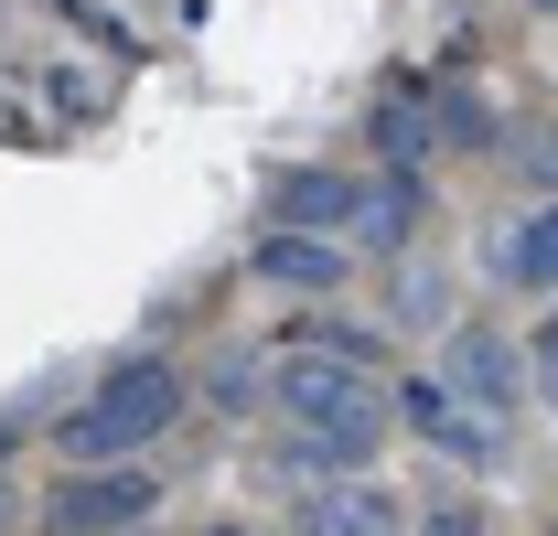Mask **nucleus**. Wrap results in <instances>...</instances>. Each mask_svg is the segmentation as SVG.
Masks as SVG:
<instances>
[{
    "instance_id": "nucleus-3",
    "label": "nucleus",
    "mask_w": 558,
    "mask_h": 536,
    "mask_svg": "<svg viewBox=\"0 0 558 536\" xmlns=\"http://www.w3.org/2000/svg\"><path fill=\"white\" fill-rule=\"evenodd\" d=\"M258 279L269 290H301V301H323V290H344V236H323V226H279V236H258Z\"/></svg>"
},
{
    "instance_id": "nucleus-8",
    "label": "nucleus",
    "mask_w": 558,
    "mask_h": 536,
    "mask_svg": "<svg viewBox=\"0 0 558 536\" xmlns=\"http://www.w3.org/2000/svg\"><path fill=\"white\" fill-rule=\"evenodd\" d=\"M398 407H409V429H429V440H451V451H473V462L494 451V429H484V418H462V407H451V387H409Z\"/></svg>"
},
{
    "instance_id": "nucleus-7",
    "label": "nucleus",
    "mask_w": 558,
    "mask_h": 536,
    "mask_svg": "<svg viewBox=\"0 0 558 536\" xmlns=\"http://www.w3.org/2000/svg\"><path fill=\"white\" fill-rule=\"evenodd\" d=\"M505 279H515V290H558V204H537V215L505 236Z\"/></svg>"
},
{
    "instance_id": "nucleus-4",
    "label": "nucleus",
    "mask_w": 558,
    "mask_h": 536,
    "mask_svg": "<svg viewBox=\"0 0 558 536\" xmlns=\"http://www.w3.org/2000/svg\"><path fill=\"white\" fill-rule=\"evenodd\" d=\"M451 376H462V398L484 407V418H505V407H515V387H526V354H515L505 333H484V322H473V333H451Z\"/></svg>"
},
{
    "instance_id": "nucleus-10",
    "label": "nucleus",
    "mask_w": 558,
    "mask_h": 536,
    "mask_svg": "<svg viewBox=\"0 0 558 536\" xmlns=\"http://www.w3.org/2000/svg\"><path fill=\"white\" fill-rule=\"evenodd\" d=\"M0 515H11V494H0Z\"/></svg>"
},
{
    "instance_id": "nucleus-9",
    "label": "nucleus",
    "mask_w": 558,
    "mask_h": 536,
    "mask_svg": "<svg viewBox=\"0 0 558 536\" xmlns=\"http://www.w3.org/2000/svg\"><path fill=\"white\" fill-rule=\"evenodd\" d=\"M526 365H548V376H558V312L537 322V343H526Z\"/></svg>"
},
{
    "instance_id": "nucleus-6",
    "label": "nucleus",
    "mask_w": 558,
    "mask_h": 536,
    "mask_svg": "<svg viewBox=\"0 0 558 536\" xmlns=\"http://www.w3.org/2000/svg\"><path fill=\"white\" fill-rule=\"evenodd\" d=\"M44 515H54V526H130V515H150V472H86Z\"/></svg>"
},
{
    "instance_id": "nucleus-1",
    "label": "nucleus",
    "mask_w": 558,
    "mask_h": 536,
    "mask_svg": "<svg viewBox=\"0 0 558 536\" xmlns=\"http://www.w3.org/2000/svg\"><path fill=\"white\" fill-rule=\"evenodd\" d=\"M172 418H183V365L140 354V365H119V376L65 418V451H75V462H119V451H150Z\"/></svg>"
},
{
    "instance_id": "nucleus-2",
    "label": "nucleus",
    "mask_w": 558,
    "mask_h": 536,
    "mask_svg": "<svg viewBox=\"0 0 558 536\" xmlns=\"http://www.w3.org/2000/svg\"><path fill=\"white\" fill-rule=\"evenodd\" d=\"M279 407H290V418H312L323 440H344V462H365V451H376V429H387L376 387H365V376H344L333 354H301V365H279Z\"/></svg>"
},
{
    "instance_id": "nucleus-11",
    "label": "nucleus",
    "mask_w": 558,
    "mask_h": 536,
    "mask_svg": "<svg viewBox=\"0 0 558 536\" xmlns=\"http://www.w3.org/2000/svg\"><path fill=\"white\" fill-rule=\"evenodd\" d=\"M548 11H558V0H548Z\"/></svg>"
},
{
    "instance_id": "nucleus-5",
    "label": "nucleus",
    "mask_w": 558,
    "mask_h": 536,
    "mask_svg": "<svg viewBox=\"0 0 558 536\" xmlns=\"http://www.w3.org/2000/svg\"><path fill=\"white\" fill-rule=\"evenodd\" d=\"M269 215H279V226H323V236H344L354 215H365V194H354L344 172H269Z\"/></svg>"
}]
</instances>
